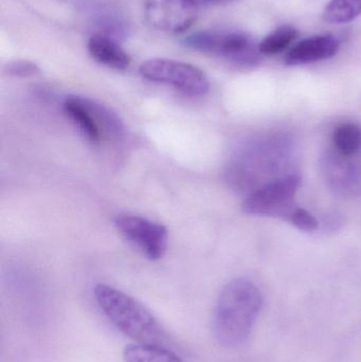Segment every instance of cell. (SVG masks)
Instances as JSON below:
<instances>
[{"mask_svg": "<svg viewBox=\"0 0 361 362\" xmlns=\"http://www.w3.org/2000/svg\"><path fill=\"white\" fill-rule=\"evenodd\" d=\"M263 305L260 288L248 279L230 281L220 293L213 334L220 346L235 348L249 338Z\"/></svg>", "mask_w": 361, "mask_h": 362, "instance_id": "cell-1", "label": "cell"}, {"mask_svg": "<svg viewBox=\"0 0 361 362\" xmlns=\"http://www.w3.org/2000/svg\"><path fill=\"white\" fill-rule=\"evenodd\" d=\"M95 301L108 320L139 344L161 346L167 336L154 315L137 300L106 284L95 285Z\"/></svg>", "mask_w": 361, "mask_h": 362, "instance_id": "cell-2", "label": "cell"}, {"mask_svg": "<svg viewBox=\"0 0 361 362\" xmlns=\"http://www.w3.org/2000/svg\"><path fill=\"white\" fill-rule=\"evenodd\" d=\"M187 48L197 52L220 57L242 66L256 65L260 62V50L254 38L239 31L209 30L190 34L182 40Z\"/></svg>", "mask_w": 361, "mask_h": 362, "instance_id": "cell-3", "label": "cell"}, {"mask_svg": "<svg viewBox=\"0 0 361 362\" xmlns=\"http://www.w3.org/2000/svg\"><path fill=\"white\" fill-rule=\"evenodd\" d=\"M140 74L150 82L170 85L192 97L207 95L210 82L203 70L184 62L152 59L140 66Z\"/></svg>", "mask_w": 361, "mask_h": 362, "instance_id": "cell-4", "label": "cell"}, {"mask_svg": "<svg viewBox=\"0 0 361 362\" xmlns=\"http://www.w3.org/2000/svg\"><path fill=\"white\" fill-rule=\"evenodd\" d=\"M299 185L300 177L292 174L271 181L246 198L243 210L248 214L279 217L288 221L297 208L295 196Z\"/></svg>", "mask_w": 361, "mask_h": 362, "instance_id": "cell-5", "label": "cell"}, {"mask_svg": "<svg viewBox=\"0 0 361 362\" xmlns=\"http://www.w3.org/2000/svg\"><path fill=\"white\" fill-rule=\"evenodd\" d=\"M114 226L150 261H158L165 255L169 233L161 223L138 215L120 214L114 218Z\"/></svg>", "mask_w": 361, "mask_h": 362, "instance_id": "cell-6", "label": "cell"}, {"mask_svg": "<svg viewBox=\"0 0 361 362\" xmlns=\"http://www.w3.org/2000/svg\"><path fill=\"white\" fill-rule=\"evenodd\" d=\"M199 15L196 0H146V23L158 31L178 34L188 31Z\"/></svg>", "mask_w": 361, "mask_h": 362, "instance_id": "cell-7", "label": "cell"}, {"mask_svg": "<svg viewBox=\"0 0 361 362\" xmlns=\"http://www.w3.org/2000/svg\"><path fill=\"white\" fill-rule=\"evenodd\" d=\"M324 174L336 191L343 194L361 193V154L343 156L336 151L324 157Z\"/></svg>", "mask_w": 361, "mask_h": 362, "instance_id": "cell-8", "label": "cell"}, {"mask_svg": "<svg viewBox=\"0 0 361 362\" xmlns=\"http://www.w3.org/2000/svg\"><path fill=\"white\" fill-rule=\"evenodd\" d=\"M341 42L333 35L305 38L290 48L285 57L288 65H303L330 59L338 53Z\"/></svg>", "mask_w": 361, "mask_h": 362, "instance_id": "cell-9", "label": "cell"}, {"mask_svg": "<svg viewBox=\"0 0 361 362\" xmlns=\"http://www.w3.org/2000/svg\"><path fill=\"white\" fill-rule=\"evenodd\" d=\"M87 49L97 63L110 69L124 71L131 66V59L129 53L107 34H93L87 42Z\"/></svg>", "mask_w": 361, "mask_h": 362, "instance_id": "cell-10", "label": "cell"}, {"mask_svg": "<svg viewBox=\"0 0 361 362\" xmlns=\"http://www.w3.org/2000/svg\"><path fill=\"white\" fill-rule=\"evenodd\" d=\"M63 108L89 141L95 144L102 141L103 131H101L100 117L95 104L82 98L70 97L64 102Z\"/></svg>", "mask_w": 361, "mask_h": 362, "instance_id": "cell-11", "label": "cell"}, {"mask_svg": "<svg viewBox=\"0 0 361 362\" xmlns=\"http://www.w3.org/2000/svg\"><path fill=\"white\" fill-rule=\"evenodd\" d=\"M123 359L125 362H184L165 346L139 344L125 346Z\"/></svg>", "mask_w": 361, "mask_h": 362, "instance_id": "cell-12", "label": "cell"}, {"mask_svg": "<svg viewBox=\"0 0 361 362\" xmlns=\"http://www.w3.org/2000/svg\"><path fill=\"white\" fill-rule=\"evenodd\" d=\"M335 151L343 156H354L361 152V127L345 123L337 127L333 135Z\"/></svg>", "mask_w": 361, "mask_h": 362, "instance_id": "cell-13", "label": "cell"}, {"mask_svg": "<svg viewBox=\"0 0 361 362\" xmlns=\"http://www.w3.org/2000/svg\"><path fill=\"white\" fill-rule=\"evenodd\" d=\"M299 32L292 25H282L267 35L259 44L261 54L275 55L283 52L298 37Z\"/></svg>", "mask_w": 361, "mask_h": 362, "instance_id": "cell-14", "label": "cell"}, {"mask_svg": "<svg viewBox=\"0 0 361 362\" xmlns=\"http://www.w3.org/2000/svg\"><path fill=\"white\" fill-rule=\"evenodd\" d=\"M361 15V0H331L326 6L324 17L328 23H350Z\"/></svg>", "mask_w": 361, "mask_h": 362, "instance_id": "cell-15", "label": "cell"}, {"mask_svg": "<svg viewBox=\"0 0 361 362\" xmlns=\"http://www.w3.org/2000/svg\"><path fill=\"white\" fill-rule=\"evenodd\" d=\"M288 221L305 232L315 231L318 228V221L315 217L300 206H297Z\"/></svg>", "mask_w": 361, "mask_h": 362, "instance_id": "cell-16", "label": "cell"}, {"mask_svg": "<svg viewBox=\"0 0 361 362\" xmlns=\"http://www.w3.org/2000/svg\"><path fill=\"white\" fill-rule=\"evenodd\" d=\"M6 71L10 76H31L40 71V68L36 64L30 61H14L6 65Z\"/></svg>", "mask_w": 361, "mask_h": 362, "instance_id": "cell-17", "label": "cell"}, {"mask_svg": "<svg viewBox=\"0 0 361 362\" xmlns=\"http://www.w3.org/2000/svg\"><path fill=\"white\" fill-rule=\"evenodd\" d=\"M203 1L209 2V4H222V2L229 1V0H203Z\"/></svg>", "mask_w": 361, "mask_h": 362, "instance_id": "cell-18", "label": "cell"}]
</instances>
